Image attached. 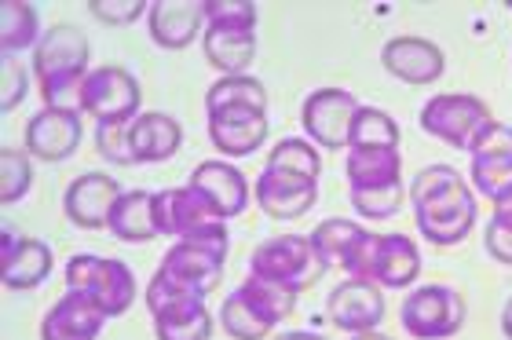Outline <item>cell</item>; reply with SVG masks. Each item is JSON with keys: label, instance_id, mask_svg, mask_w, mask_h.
<instances>
[{"label": "cell", "instance_id": "cell-40", "mask_svg": "<svg viewBox=\"0 0 512 340\" xmlns=\"http://www.w3.org/2000/svg\"><path fill=\"white\" fill-rule=\"evenodd\" d=\"M4 88H0V110L19 107L22 96H26V70H22L15 59H4Z\"/></svg>", "mask_w": 512, "mask_h": 340}, {"label": "cell", "instance_id": "cell-33", "mask_svg": "<svg viewBox=\"0 0 512 340\" xmlns=\"http://www.w3.org/2000/svg\"><path fill=\"white\" fill-rule=\"evenodd\" d=\"M399 139H403V132H399V125H395V121L388 114H384V110H377V107H359L348 147L399 150Z\"/></svg>", "mask_w": 512, "mask_h": 340}, {"label": "cell", "instance_id": "cell-36", "mask_svg": "<svg viewBox=\"0 0 512 340\" xmlns=\"http://www.w3.org/2000/svg\"><path fill=\"white\" fill-rule=\"evenodd\" d=\"M205 26L256 33V4L253 0H205Z\"/></svg>", "mask_w": 512, "mask_h": 340}, {"label": "cell", "instance_id": "cell-15", "mask_svg": "<svg viewBox=\"0 0 512 340\" xmlns=\"http://www.w3.org/2000/svg\"><path fill=\"white\" fill-rule=\"evenodd\" d=\"M121 183L114 176H103V172H85L77 176L63 194V213L70 224L85 227V231H99V227H110V213L114 205L121 202Z\"/></svg>", "mask_w": 512, "mask_h": 340}, {"label": "cell", "instance_id": "cell-2", "mask_svg": "<svg viewBox=\"0 0 512 340\" xmlns=\"http://www.w3.org/2000/svg\"><path fill=\"white\" fill-rule=\"evenodd\" d=\"M92 48L88 37L77 26H48L41 44L33 48V74L41 85L44 110H63V114H81V96H85V77Z\"/></svg>", "mask_w": 512, "mask_h": 340}, {"label": "cell", "instance_id": "cell-19", "mask_svg": "<svg viewBox=\"0 0 512 340\" xmlns=\"http://www.w3.org/2000/svg\"><path fill=\"white\" fill-rule=\"evenodd\" d=\"M55 256L41 238H15L11 231L0 234V278L8 289H37L52 275Z\"/></svg>", "mask_w": 512, "mask_h": 340}, {"label": "cell", "instance_id": "cell-30", "mask_svg": "<svg viewBox=\"0 0 512 340\" xmlns=\"http://www.w3.org/2000/svg\"><path fill=\"white\" fill-rule=\"evenodd\" d=\"M366 227L355 224V220H344V216H330V220H322L315 231H311V242L319 249V256L326 260V267H341L348 264V256H352L355 242H359V234Z\"/></svg>", "mask_w": 512, "mask_h": 340}, {"label": "cell", "instance_id": "cell-23", "mask_svg": "<svg viewBox=\"0 0 512 340\" xmlns=\"http://www.w3.org/2000/svg\"><path fill=\"white\" fill-rule=\"evenodd\" d=\"M267 114L264 110H220L209 114V143L224 158H246L264 147Z\"/></svg>", "mask_w": 512, "mask_h": 340}, {"label": "cell", "instance_id": "cell-7", "mask_svg": "<svg viewBox=\"0 0 512 340\" xmlns=\"http://www.w3.org/2000/svg\"><path fill=\"white\" fill-rule=\"evenodd\" d=\"M227 242H231V234H224V238H180L161 256L158 271L183 293L205 300L220 286L227 264Z\"/></svg>", "mask_w": 512, "mask_h": 340}, {"label": "cell", "instance_id": "cell-9", "mask_svg": "<svg viewBox=\"0 0 512 340\" xmlns=\"http://www.w3.org/2000/svg\"><path fill=\"white\" fill-rule=\"evenodd\" d=\"M417 121H421V128H425L428 136H436L439 143H447V147H454V150H469L476 132H480L487 121H494V114L480 96H469V92H443V96L428 99Z\"/></svg>", "mask_w": 512, "mask_h": 340}, {"label": "cell", "instance_id": "cell-18", "mask_svg": "<svg viewBox=\"0 0 512 340\" xmlns=\"http://www.w3.org/2000/svg\"><path fill=\"white\" fill-rule=\"evenodd\" d=\"M381 66L403 85H432L443 77L447 59L439 52V44L425 41V37H392L381 48Z\"/></svg>", "mask_w": 512, "mask_h": 340}, {"label": "cell", "instance_id": "cell-28", "mask_svg": "<svg viewBox=\"0 0 512 340\" xmlns=\"http://www.w3.org/2000/svg\"><path fill=\"white\" fill-rule=\"evenodd\" d=\"M41 37V19H37L33 4H26V0L0 4V52H4V59H15L26 48H37Z\"/></svg>", "mask_w": 512, "mask_h": 340}, {"label": "cell", "instance_id": "cell-3", "mask_svg": "<svg viewBox=\"0 0 512 340\" xmlns=\"http://www.w3.org/2000/svg\"><path fill=\"white\" fill-rule=\"evenodd\" d=\"M344 275L359 282H374L381 289H406L421 275V249L406 234H377L363 231L355 242Z\"/></svg>", "mask_w": 512, "mask_h": 340}, {"label": "cell", "instance_id": "cell-1", "mask_svg": "<svg viewBox=\"0 0 512 340\" xmlns=\"http://www.w3.org/2000/svg\"><path fill=\"white\" fill-rule=\"evenodd\" d=\"M410 205H414V224L432 245H458L476 227L480 205L476 194L465 187L450 165H428L410 183Z\"/></svg>", "mask_w": 512, "mask_h": 340}, {"label": "cell", "instance_id": "cell-5", "mask_svg": "<svg viewBox=\"0 0 512 340\" xmlns=\"http://www.w3.org/2000/svg\"><path fill=\"white\" fill-rule=\"evenodd\" d=\"M66 289L96 300L99 308L107 311V319H121L136 300V275L114 256L81 253L66 264Z\"/></svg>", "mask_w": 512, "mask_h": 340}, {"label": "cell", "instance_id": "cell-22", "mask_svg": "<svg viewBox=\"0 0 512 340\" xmlns=\"http://www.w3.org/2000/svg\"><path fill=\"white\" fill-rule=\"evenodd\" d=\"M183 128L172 114L161 110H147L128 125V147H132V161L136 165H161L180 154Z\"/></svg>", "mask_w": 512, "mask_h": 340}, {"label": "cell", "instance_id": "cell-35", "mask_svg": "<svg viewBox=\"0 0 512 340\" xmlns=\"http://www.w3.org/2000/svg\"><path fill=\"white\" fill-rule=\"evenodd\" d=\"M33 183V165H30V154L26 150H11L4 147L0 150V202L4 205H15L26 198Z\"/></svg>", "mask_w": 512, "mask_h": 340}, {"label": "cell", "instance_id": "cell-14", "mask_svg": "<svg viewBox=\"0 0 512 340\" xmlns=\"http://www.w3.org/2000/svg\"><path fill=\"white\" fill-rule=\"evenodd\" d=\"M253 202L271 220H300V216H308L315 209V202H319V180L264 169L253 183Z\"/></svg>", "mask_w": 512, "mask_h": 340}, {"label": "cell", "instance_id": "cell-42", "mask_svg": "<svg viewBox=\"0 0 512 340\" xmlns=\"http://www.w3.org/2000/svg\"><path fill=\"white\" fill-rule=\"evenodd\" d=\"M491 220H498V224H505L512 231V191H505L498 202H494V216Z\"/></svg>", "mask_w": 512, "mask_h": 340}, {"label": "cell", "instance_id": "cell-10", "mask_svg": "<svg viewBox=\"0 0 512 340\" xmlns=\"http://www.w3.org/2000/svg\"><path fill=\"white\" fill-rule=\"evenodd\" d=\"M154 220H158V234L169 238H224L227 220L216 213L209 198L202 191L187 187H172V191L154 194Z\"/></svg>", "mask_w": 512, "mask_h": 340}, {"label": "cell", "instance_id": "cell-27", "mask_svg": "<svg viewBox=\"0 0 512 340\" xmlns=\"http://www.w3.org/2000/svg\"><path fill=\"white\" fill-rule=\"evenodd\" d=\"M118 242H150L158 238V220H154V194L150 191H125L121 202L114 205L110 213V227H107Z\"/></svg>", "mask_w": 512, "mask_h": 340}, {"label": "cell", "instance_id": "cell-13", "mask_svg": "<svg viewBox=\"0 0 512 340\" xmlns=\"http://www.w3.org/2000/svg\"><path fill=\"white\" fill-rule=\"evenodd\" d=\"M359 107H363V103H359L352 92H344V88H319V92H311V96L304 99L300 125H304L308 139H315L319 147L341 150V147H348V139H352V125H355Z\"/></svg>", "mask_w": 512, "mask_h": 340}, {"label": "cell", "instance_id": "cell-39", "mask_svg": "<svg viewBox=\"0 0 512 340\" xmlns=\"http://www.w3.org/2000/svg\"><path fill=\"white\" fill-rule=\"evenodd\" d=\"M88 11H92L99 22H107V26H128V22H136L139 15H147L150 4H143V0H92Z\"/></svg>", "mask_w": 512, "mask_h": 340}, {"label": "cell", "instance_id": "cell-21", "mask_svg": "<svg viewBox=\"0 0 512 340\" xmlns=\"http://www.w3.org/2000/svg\"><path fill=\"white\" fill-rule=\"evenodd\" d=\"M205 26V4L191 0H154L147 11L150 41L165 48V52H180L202 33Z\"/></svg>", "mask_w": 512, "mask_h": 340}, {"label": "cell", "instance_id": "cell-25", "mask_svg": "<svg viewBox=\"0 0 512 340\" xmlns=\"http://www.w3.org/2000/svg\"><path fill=\"white\" fill-rule=\"evenodd\" d=\"M399 172H403V158L399 150H370V147H348V161H344V176L352 194H370V191H388L399 187Z\"/></svg>", "mask_w": 512, "mask_h": 340}, {"label": "cell", "instance_id": "cell-29", "mask_svg": "<svg viewBox=\"0 0 512 340\" xmlns=\"http://www.w3.org/2000/svg\"><path fill=\"white\" fill-rule=\"evenodd\" d=\"M205 110L209 114H220V110H267V88L249 74L220 77L205 92Z\"/></svg>", "mask_w": 512, "mask_h": 340}, {"label": "cell", "instance_id": "cell-34", "mask_svg": "<svg viewBox=\"0 0 512 340\" xmlns=\"http://www.w3.org/2000/svg\"><path fill=\"white\" fill-rule=\"evenodd\" d=\"M264 169L293 172V176H308V180H319L322 158H319V150L311 147L308 139H282V143L271 150V158H267Z\"/></svg>", "mask_w": 512, "mask_h": 340}, {"label": "cell", "instance_id": "cell-45", "mask_svg": "<svg viewBox=\"0 0 512 340\" xmlns=\"http://www.w3.org/2000/svg\"><path fill=\"white\" fill-rule=\"evenodd\" d=\"M352 340H392V337H384V333L370 330V333H352Z\"/></svg>", "mask_w": 512, "mask_h": 340}, {"label": "cell", "instance_id": "cell-17", "mask_svg": "<svg viewBox=\"0 0 512 340\" xmlns=\"http://www.w3.org/2000/svg\"><path fill=\"white\" fill-rule=\"evenodd\" d=\"M81 147V114H63V110H37L26 121V154L37 161H66Z\"/></svg>", "mask_w": 512, "mask_h": 340}, {"label": "cell", "instance_id": "cell-43", "mask_svg": "<svg viewBox=\"0 0 512 340\" xmlns=\"http://www.w3.org/2000/svg\"><path fill=\"white\" fill-rule=\"evenodd\" d=\"M275 340H326L319 333H308V330H293V333H278Z\"/></svg>", "mask_w": 512, "mask_h": 340}, {"label": "cell", "instance_id": "cell-4", "mask_svg": "<svg viewBox=\"0 0 512 340\" xmlns=\"http://www.w3.org/2000/svg\"><path fill=\"white\" fill-rule=\"evenodd\" d=\"M249 275L278 282V286L293 289L300 297L304 289L322 282L326 260L319 256L311 234H278V238H267V242H260L253 249V256H249Z\"/></svg>", "mask_w": 512, "mask_h": 340}, {"label": "cell", "instance_id": "cell-26", "mask_svg": "<svg viewBox=\"0 0 512 340\" xmlns=\"http://www.w3.org/2000/svg\"><path fill=\"white\" fill-rule=\"evenodd\" d=\"M202 48H205L209 66H216L224 77H238V74H246L256 59V33L205 26Z\"/></svg>", "mask_w": 512, "mask_h": 340}, {"label": "cell", "instance_id": "cell-8", "mask_svg": "<svg viewBox=\"0 0 512 340\" xmlns=\"http://www.w3.org/2000/svg\"><path fill=\"white\" fill-rule=\"evenodd\" d=\"M399 319L414 340H447L465 326V297L447 286H417L406 293Z\"/></svg>", "mask_w": 512, "mask_h": 340}, {"label": "cell", "instance_id": "cell-31", "mask_svg": "<svg viewBox=\"0 0 512 340\" xmlns=\"http://www.w3.org/2000/svg\"><path fill=\"white\" fill-rule=\"evenodd\" d=\"M238 293H242L275 330H278V322L289 319L293 308H297V293H293V289L278 286V282H267V278H256V275H246V282L238 286Z\"/></svg>", "mask_w": 512, "mask_h": 340}, {"label": "cell", "instance_id": "cell-12", "mask_svg": "<svg viewBox=\"0 0 512 340\" xmlns=\"http://www.w3.org/2000/svg\"><path fill=\"white\" fill-rule=\"evenodd\" d=\"M472 187L483 194V198H491L498 202L505 191H512V125L505 121H487V125L476 132L472 139Z\"/></svg>", "mask_w": 512, "mask_h": 340}, {"label": "cell", "instance_id": "cell-20", "mask_svg": "<svg viewBox=\"0 0 512 340\" xmlns=\"http://www.w3.org/2000/svg\"><path fill=\"white\" fill-rule=\"evenodd\" d=\"M107 326V311L85 293L66 289L63 300H55L52 311L41 322V340H99Z\"/></svg>", "mask_w": 512, "mask_h": 340}, {"label": "cell", "instance_id": "cell-44", "mask_svg": "<svg viewBox=\"0 0 512 340\" xmlns=\"http://www.w3.org/2000/svg\"><path fill=\"white\" fill-rule=\"evenodd\" d=\"M502 333L512 340V297H509V304H505V311H502Z\"/></svg>", "mask_w": 512, "mask_h": 340}, {"label": "cell", "instance_id": "cell-46", "mask_svg": "<svg viewBox=\"0 0 512 340\" xmlns=\"http://www.w3.org/2000/svg\"><path fill=\"white\" fill-rule=\"evenodd\" d=\"M509 8H512V4H509Z\"/></svg>", "mask_w": 512, "mask_h": 340}, {"label": "cell", "instance_id": "cell-6", "mask_svg": "<svg viewBox=\"0 0 512 340\" xmlns=\"http://www.w3.org/2000/svg\"><path fill=\"white\" fill-rule=\"evenodd\" d=\"M147 308L154 319V337L158 340H209L213 337V315L202 297L183 293L169 278L154 271L147 289Z\"/></svg>", "mask_w": 512, "mask_h": 340}, {"label": "cell", "instance_id": "cell-37", "mask_svg": "<svg viewBox=\"0 0 512 340\" xmlns=\"http://www.w3.org/2000/svg\"><path fill=\"white\" fill-rule=\"evenodd\" d=\"M352 198V209L363 220H392L399 209H403L406 194H403V183L399 187H388V191H370V194H348Z\"/></svg>", "mask_w": 512, "mask_h": 340}, {"label": "cell", "instance_id": "cell-38", "mask_svg": "<svg viewBox=\"0 0 512 340\" xmlns=\"http://www.w3.org/2000/svg\"><path fill=\"white\" fill-rule=\"evenodd\" d=\"M96 150L110 165H136L128 147V125H96Z\"/></svg>", "mask_w": 512, "mask_h": 340}, {"label": "cell", "instance_id": "cell-16", "mask_svg": "<svg viewBox=\"0 0 512 340\" xmlns=\"http://www.w3.org/2000/svg\"><path fill=\"white\" fill-rule=\"evenodd\" d=\"M326 311H330V322L344 333H370L384 322V293L374 282H359V278H348L333 289L330 300H326Z\"/></svg>", "mask_w": 512, "mask_h": 340}, {"label": "cell", "instance_id": "cell-32", "mask_svg": "<svg viewBox=\"0 0 512 340\" xmlns=\"http://www.w3.org/2000/svg\"><path fill=\"white\" fill-rule=\"evenodd\" d=\"M220 326H224V333L231 340H267L275 333V326H271L238 289L220 304Z\"/></svg>", "mask_w": 512, "mask_h": 340}, {"label": "cell", "instance_id": "cell-24", "mask_svg": "<svg viewBox=\"0 0 512 340\" xmlns=\"http://www.w3.org/2000/svg\"><path fill=\"white\" fill-rule=\"evenodd\" d=\"M191 187L202 191L205 198H209V205H213L224 220H235V216L246 213L249 198H253L246 176H242L235 165H227V161H202V165L191 172Z\"/></svg>", "mask_w": 512, "mask_h": 340}, {"label": "cell", "instance_id": "cell-41", "mask_svg": "<svg viewBox=\"0 0 512 340\" xmlns=\"http://www.w3.org/2000/svg\"><path fill=\"white\" fill-rule=\"evenodd\" d=\"M483 242H487V253H491L498 264L512 267V231H509V227L498 224V220H491V224H487V231H483Z\"/></svg>", "mask_w": 512, "mask_h": 340}, {"label": "cell", "instance_id": "cell-11", "mask_svg": "<svg viewBox=\"0 0 512 340\" xmlns=\"http://www.w3.org/2000/svg\"><path fill=\"white\" fill-rule=\"evenodd\" d=\"M139 81L125 66H99L85 77L81 110L96 117V125H132L139 117Z\"/></svg>", "mask_w": 512, "mask_h": 340}]
</instances>
